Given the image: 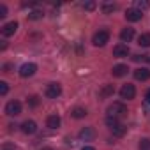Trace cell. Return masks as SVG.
Returning <instances> with one entry per match:
<instances>
[{"instance_id": "277c9868", "label": "cell", "mask_w": 150, "mask_h": 150, "mask_svg": "<svg viewBox=\"0 0 150 150\" xmlns=\"http://www.w3.org/2000/svg\"><path fill=\"white\" fill-rule=\"evenodd\" d=\"M35 71H37V65L35 64H23L21 67H20V76L21 78H28V76H32V74H35Z\"/></svg>"}, {"instance_id": "7c38bea8", "label": "cell", "mask_w": 150, "mask_h": 150, "mask_svg": "<svg viewBox=\"0 0 150 150\" xmlns=\"http://www.w3.org/2000/svg\"><path fill=\"white\" fill-rule=\"evenodd\" d=\"M127 71H129V67L127 65H124V64H118V65H115L113 67V76H117V78H122V76H125L127 74Z\"/></svg>"}, {"instance_id": "4316f807", "label": "cell", "mask_w": 150, "mask_h": 150, "mask_svg": "<svg viewBox=\"0 0 150 150\" xmlns=\"http://www.w3.org/2000/svg\"><path fill=\"white\" fill-rule=\"evenodd\" d=\"M83 9H87V11L96 9V2H85V4H83Z\"/></svg>"}, {"instance_id": "9c48e42d", "label": "cell", "mask_w": 150, "mask_h": 150, "mask_svg": "<svg viewBox=\"0 0 150 150\" xmlns=\"http://www.w3.org/2000/svg\"><path fill=\"white\" fill-rule=\"evenodd\" d=\"M16 30H18V23H16V21H9V23H6V25L2 27V35L9 37V35H13Z\"/></svg>"}, {"instance_id": "2e32d148", "label": "cell", "mask_w": 150, "mask_h": 150, "mask_svg": "<svg viewBox=\"0 0 150 150\" xmlns=\"http://www.w3.org/2000/svg\"><path fill=\"white\" fill-rule=\"evenodd\" d=\"M132 37H134V28H124V30L120 32V39H122L124 42H129Z\"/></svg>"}, {"instance_id": "83f0119b", "label": "cell", "mask_w": 150, "mask_h": 150, "mask_svg": "<svg viewBox=\"0 0 150 150\" xmlns=\"http://www.w3.org/2000/svg\"><path fill=\"white\" fill-rule=\"evenodd\" d=\"M6 14H7V7L2 4V6H0V18H4Z\"/></svg>"}, {"instance_id": "30bf717a", "label": "cell", "mask_w": 150, "mask_h": 150, "mask_svg": "<svg viewBox=\"0 0 150 150\" xmlns=\"http://www.w3.org/2000/svg\"><path fill=\"white\" fill-rule=\"evenodd\" d=\"M113 55L118 57V58L127 57V55H129V46H127V44H117V46L113 48Z\"/></svg>"}, {"instance_id": "52a82bcc", "label": "cell", "mask_w": 150, "mask_h": 150, "mask_svg": "<svg viewBox=\"0 0 150 150\" xmlns=\"http://www.w3.org/2000/svg\"><path fill=\"white\" fill-rule=\"evenodd\" d=\"M134 78L138 81H146V80H150V71L146 67H139L134 71Z\"/></svg>"}, {"instance_id": "d4e9b609", "label": "cell", "mask_w": 150, "mask_h": 150, "mask_svg": "<svg viewBox=\"0 0 150 150\" xmlns=\"http://www.w3.org/2000/svg\"><path fill=\"white\" fill-rule=\"evenodd\" d=\"M146 7H148V2H145V0H143V2H141V0H138V2H136V9L138 11H143Z\"/></svg>"}, {"instance_id": "cb8c5ba5", "label": "cell", "mask_w": 150, "mask_h": 150, "mask_svg": "<svg viewBox=\"0 0 150 150\" xmlns=\"http://www.w3.org/2000/svg\"><path fill=\"white\" fill-rule=\"evenodd\" d=\"M106 124H108V127H113V125H117V124H120V122H118V118H115V117H108V118H106Z\"/></svg>"}, {"instance_id": "4fadbf2b", "label": "cell", "mask_w": 150, "mask_h": 150, "mask_svg": "<svg viewBox=\"0 0 150 150\" xmlns=\"http://www.w3.org/2000/svg\"><path fill=\"white\" fill-rule=\"evenodd\" d=\"M110 131L113 132V136H117V138H122V136L125 134V131H127V127H125V125H122V124H117V125H113V127H110Z\"/></svg>"}, {"instance_id": "e575fe53", "label": "cell", "mask_w": 150, "mask_h": 150, "mask_svg": "<svg viewBox=\"0 0 150 150\" xmlns=\"http://www.w3.org/2000/svg\"><path fill=\"white\" fill-rule=\"evenodd\" d=\"M148 60H150V58H148Z\"/></svg>"}, {"instance_id": "4dcf8cb0", "label": "cell", "mask_w": 150, "mask_h": 150, "mask_svg": "<svg viewBox=\"0 0 150 150\" xmlns=\"http://www.w3.org/2000/svg\"><path fill=\"white\" fill-rule=\"evenodd\" d=\"M4 72H11V65H9V64L4 65Z\"/></svg>"}, {"instance_id": "d6986e66", "label": "cell", "mask_w": 150, "mask_h": 150, "mask_svg": "<svg viewBox=\"0 0 150 150\" xmlns=\"http://www.w3.org/2000/svg\"><path fill=\"white\" fill-rule=\"evenodd\" d=\"M71 115H72L74 118H83V117H87V110H85V108H74Z\"/></svg>"}, {"instance_id": "e0dca14e", "label": "cell", "mask_w": 150, "mask_h": 150, "mask_svg": "<svg viewBox=\"0 0 150 150\" xmlns=\"http://www.w3.org/2000/svg\"><path fill=\"white\" fill-rule=\"evenodd\" d=\"M113 94H115V87H113V85H104L103 90L99 92V96H101L103 99H106V97H110V96H113Z\"/></svg>"}, {"instance_id": "f546056e", "label": "cell", "mask_w": 150, "mask_h": 150, "mask_svg": "<svg viewBox=\"0 0 150 150\" xmlns=\"http://www.w3.org/2000/svg\"><path fill=\"white\" fill-rule=\"evenodd\" d=\"M145 101H146V104H150V90L145 94Z\"/></svg>"}, {"instance_id": "ffe728a7", "label": "cell", "mask_w": 150, "mask_h": 150, "mask_svg": "<svg viewBox=\"0 0 150 150\" xmlns=\"http://www.w3.org/2000/svg\"><path fill=\"white\" fill-rule=\"evenodd\" d=\"M115 9H117L115 4H104V6H103V13H104V14H110V13H113Z\"/></svg>"}, {"instance_id": "6da1fadb", "label": "cell", "mask_w": 150, "mask_h": 150, "mask_svg": "<svg viewBox=\"0 0 150 150\" xmlns=\"http://www.w3.org/2000/svg\"><path fill=\"white\" fill-rule=\"evenodd\" d=\"M127 115V108L124 103H113L110 108H108V117H115V118H120V117H125Z\"/></svg>"}, {"instance_id": "484cf974", "label": "cell", "mask_w": 150, "mask_h": 150, "mask_svg": "<svg viewBox=\"0 0 150 150\" xmlns=\"http://www.w3.org/2000/svg\"><path fill=\"white\" fill-rule=\"evenodd\" d=\"M28 104L35 108V106L39 104V97H37V96H32V97H28Z\"/></svg>"}, {"instance_id": "8992f818", "label": "cell", "mask_w": 150, "mask_h": 150, "mask_svg": "<svg viewBox=\"0 0 150 150\" xmlns=\"http://www.w3.org/2000/svg\"><path fill=\"white\" fill-rule=\"evenodd\" d=\"M60 94H62V87H60L58 83H50V85L46 87V96H48L50 99H57Z\"/></svg>"}, {"instance_id": "7402d4cb", "label": "cell", "mask_w": 150, "mask_h": 150, "mask_svg": "<svg viewBox=\"0 0 150 150\" xmlns=\"http://www.w3.org/2000/svg\"><path fill=\"white\" fill-rule=\"evenodd\" d=\"M139 150H150V139H141L139 141Z\"/></svg>"}, {"instance_id": "ba28073f", "label": "cell", "mask_w": 150, "mask_h": 150, "mask_svg": "<svg viewBox=\"0 0 150 150\" xmlns=\"http://www.w3.org/2000/svg\"><path fill=\"white\" fill-rule=\"evenodd\" d=\"M143 18V13L138 9H127L125 11V20L127 21H139Z\"/></svg>"}, {"instance_id": "5b68a950", "label": "cell", "mask_w": 150, "mask_h": 150, "mask_svg": "<svg viewBox=\"0 0 150 150\" xmlns=\"http://www.w3.org/2000/svg\"><path fill=\"white\" fill-rule=\"evenodd\" d=\"M134 96H136V88H134V85H131V83H127V85H124L122 88H120V97L122 99H134Z\"/></svg>"}, {"instance_id": "ac0fdd59", "label": "cell", "mask_w": 150, "mask_h": 150, "mask_svg": "<svg viewBox=\"0 0 150 150\" xmlns=\"http://www.w3.org/2000/svg\"><path fill=\"white\" fill-rule=\"evenodd\" d=\"M138 44L148 48V46H150V34H141V35L138 37Z\"/></svg>"}, {"instance_id": "9a60e30c", "label": "cell", "mask_w": 150, "mask_h": 150, "mask_svg": "<svg viewBox=\"0 0 150 150\" xmlns=\"http://www.w3.org/2000/svg\"><path fill=\"white\" fill-rule=\"evenodd\" d=\"M46 124H48L50 129H58L60 127V117L58 115H51V117H48Z\"/></svg>"}, {"instance_id": "836d02e7", "label": "cell", "mask_w": 150, "mask_h": 150, "mask_svg": "<svg viewBox=\"0 0 150 150\" xmlns=\"http://www.w3.org/2000/svg\"><path fill=\"white\" fill-rule=\"evenodd\" d=\"M42 150H51V148H42Z\"/></svg>"}, {"instance_id": "5bb4252c", "label": "cell", "mask_w": 150, "mask_h": 150, "mask_svg": "<svg viewBox=\"0 0 150 150\" xmlns=\"http://www.w3.org/2000/svg\"><path fill=\"white\" fill-rule=\"evenodd\" d=\"M80 138L81 139H94L96 138V131L92 127H85V129L80 131Z\"/></svg>"}, {"instance_id": "7a4b0ae2", "label": "cell", "mask_w": 150, "mask_h": 150, "mask_svg": "<svg viewBox=\"0 0 150 150\" xmlns=\"http://www.w3.org/2000/svg\"><path fill=\"white\" fill-rule=\"evenodd\" d=\"M108 41H110V32H108V30H99V32H96V34H94V39H92L94 46H104Z\"/></svg>"}, {"instance_id": "44dd1931", "label": "cell", "mask_w": 150, "mask_h": 150, "mask_svg": "<svg viewBox=\"0 0 150 150\" xmlns=\"http://www.w3.org/2000/svg\"><path fill=\"white\" fill-rule=\"evenodd\" d=\"M42 18V11H32L28 14V20H41Z\"/></svg>"}, {"instance_id": "3957f363", "label": "cell", "mask_w": 150, "mask_h": 150, "mask_svg": "<svg viewBox=\"0 0 150 150\" xmlns=\"http://www.w3.org/2000/svg\"><path fill=\"white\" fill-rule=\"evenodd\" d=\"M6 113H7L9 117H18V115L21 113V104H20L18 101H9V103L6 104Z\"/></svg>"}, {"instance_id": "f1b7e54d", "label": "cell", "mask_w": 150, "mask_h": 150, "mask_svg": "<svg viewBox=\"0 0 150 150\" xmlns=\"http://www.w3.org/2000/svg\"><path fill=\"white\" fill-rule=\"evenodd\" d=\"M136 62H139V60H146V55H136V57H132Z\"/></svg>"}, {"instance_id": "8fae6325", "label": "cell", "mask_w": 150, "mask_h": 150, "mask_svg": "<svg viewBox=\"0 0 150 150\" xmlns=\"http://www.w3.org/2000/svg\"><path fill=\"white\" fill-rule=\"evenodd\" d=\"M21 131H23L25 134H34V132L37 131V124H35L34 120H27V122L21 124Z\"/></svg>"}, {"instance_id": "1f68e13d", "label": "cell", "mask_w": 150, "mask_h": 150, "mask_svg": "<svg viewBox=\"0 0 150 150\" xmlns=\"http://www.w3.org/2000/svg\"><path fill=\"white\" fill-rule=\"evenodd\" d=\"M83 150H96V148H92V146H85Z\"/></svg>"}, {"instance_id": "d6a6232c", "label": "cell", "mask_w": 150, "mask_h": 150, "mask_svg": "<svg viewBox=\"0 0 150 150\" xmlns=\"http://www.w3.org/2000/svg\"><path fill=\"white\" fill-rule=\"evenodd\" d=\"M4 150H13V148L11 146H4Z\"/></svg>"}, {"instance_id": "603a6c76", "label": "cell", "mask_w": 150, "mask_h": 150, "mask_svg": "<svg viewBox=\"0 0 150 150\" xmlns=\"http://www.w3.org/2000/svg\"><path fill=\"white\" fill-rule=\"evenodd\" d=\"M9 92V87H7V83L6 81H0V96H6Z\"/></svg>"}]
</instances>
